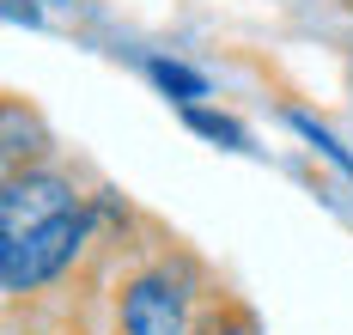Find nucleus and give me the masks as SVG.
Listing matches in <instances>:
<instances>
[{"instance_id":"f257e3e1","label":"nucleus","mask_w":353,"mask_h":335,"mask_svg":"<svg viewBox=\"0 0 353 335\" xmlns=\"http://www.w3.org/2000/svg\"><path fill=\"white\" fill-rule=\"evenodd\" d=\"M85 232H92V214H85V201H79V207L31 225V232L0 238V287L12 298H25V293H37V287H49V281H61L73 268V256L85 250Z\"/></svg>"},{"instance_id":"f03ea898","label":"nucleus","mask_w":353,"mask_h":335,"mask_svg":"<svg viewBox=\"0 0 353 335\" xmlns=\"http://www.w3.org/2000/svg\"><path fill=\"white\" fill-rule=\"evenodd\" d=\"M116 335H189V281L171 262H152L116 293Z\"/></svg>"},{"instance_id":"7ed1b4c3","label":"nucleus","mask_w":353,"mask_h":335,"mask_svg":"<svg viewBox=\"0 0 353 335\" xmlns=\"http://www.w3.org/2000/svg\"><path fill=\"white\" fill-rule=\"evenodd\" d=\"M68 207H79L68 177H55V171H6V189H0V238L31 232V225L55 220Z\"/></svg>"},{"instance_id":"20e7f679","label":"nucleus","mask_w":353,"mask_h":335,"mask_svg":"<svg viewBox=\"0 0 353 335\" xmlns=\"http://www.w3.org/2000/svg\"><path fill=\"white\" fill-rule=\"evenodd\" d=\"M146 74L159 79L165 92H176L183 104H195V98H208V79H201V74H189L183 61H165V55H159V61H146Z\"/></svg>"},{"instance_id":"39448f33","label":"nucleus","mask_w":353,"mask_h":335,"mask_svg":"<svg viewBox=\"0 0 353 335\" xmlns=\"http://www.w3.org/2000/svg\"><path fill=\"white\" fill-rule=\"evenodd\" d=\"M189 128L208 134V141H225V147H244V128H238L232 116H213V110H195V104H189Z\"/></svg>"},{"instance_id":"423d86ee","label":"nucleus","mask_w":353,"mask_h":335,"mask_svg":"<svg viewBox=\"0 0 353 335\" xmlns=\"http://www.w3.org/2000/svg\"><path fill=\"white\" fill-rule=\"evenodd\" d=\"M189 335H250V317L238 311V305H213V311H208Z\"/></svg>"}]
</instances>
